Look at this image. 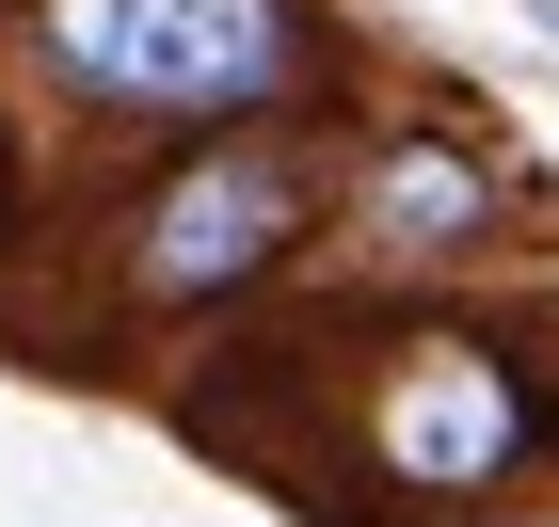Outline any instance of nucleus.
I'll use <instances>...</instances> for the list:
<instances>
[{"instance_id": "nucleus-1", "label": "nucleus", "mask_w": 559, "mask_h": 527, "mask_svg": "<svg viewBox=\"0 0 559 527\" xmlns=\"http://www.w3.org/2000/svg\"><path fill=\"white\" fill-rule=\"evenodd\" d=\"M320 208H336V112L129 144V176L81 208V288L112 336H192V320H240L288 272H320Z\"/></svg>"}, {"instance_id": "nucleus-2", "label": "nucleus", "mask_w": 559, "mask_h": 527, "mask_svg": "<svg viewBox=\"0 0 559 527\" xmlns=\"http://www.w3.org/2000/svg\"><path fill=\"white\" fill-rule=\"evenodd\" d=\"M0 48L48 129L81 144H192L257 112H336L352 33L320 0H0Z\"/></svg>"}, {"instance_id": "nucleus-3", "label": "nucleus", "mask_w": 559, "mask_h": 527, "mask_svg": "<svg viewBox=\"0 0 559 527\" xmlns=\"http://www.w3.org/2000/svg\"><path fill=\"white\" fill-rule=\"evenodd\" d=\"M352 447H368L384 512L512 527V512L559 495V351L431 288V304L368 351V384H352Z\"/></svg>"}, {"instance_id": "nucleus-4", "label": "nucleus", "mask_w": 559, "mask_h": 527, "mask_svg": "<svg viewBox=\"0 0 559 527\" xmlns=\"http://www.w3.org/2000/svg\"><path fill=\"white\" fill-rule=\"evenodd\" d=\"M512 240H527V192H512L479 112H448V96L336 112V208H320V272L336 288L431 304V288H479Z\"/></svg>"}, {"instance_id": "nucleus-5", "label": "nucleus", "mask_w": 559, "mask_h": 527, "mask_svg": "<svg viewBox=\"0 0 559 527\" xmlns=\"http://www.w3.org/2000/svg\"><path fill=\"white\" fill-rule=\"evenodd\" d=\"M0 240H16V129H0Z\"/></svg>"}, {"instance_id": "nucleus-6", "label": "nucleus", "mask_w": 559, "mask_h": 527, "mask_svg": "<svg viewBox=\"0 0 559 527\" xmlns=\"http://www.w3.org/2000/svg\"><path fill=\"white\" fill-rule=\"evenodd\" d=\"M544 33H559V0H544Z\"/></svg>"}, {"instance_id": "nucleus-7", "label": "nucleus", "mask_w": 559, "mask_h": 527, "mask_svg": "<svg viewBox=\"0 0 559 527\" xmlns=\"http://www.w3.org/2000/svg\"><path fill=\"white\" fill-rule=\"evenodd\" d=\"M512 527H527V512H512Z\"/></svg>"}]
</instances>
